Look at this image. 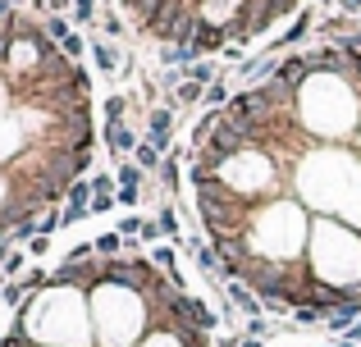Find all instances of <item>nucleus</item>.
I'll use <instances>...</instances> for the list:
<instances>
[{"mask_svg": "<svg viewBox=\"0 0 361 347\" xmlns=\"http://www.w3.org/2000/svg\"><path fill=\"white\" fill-rule=\"evenodd\" d=\"M142 224H147L142 215H123V220H119V238H123V242H133V238L142 233Z\"/></svg>", "mask_w": 361, "mask_h": 347, "instance_id": "obj_18", "label": "nucleus"}, {"mask_svg": "<svg viewBox=\"0 0 361 347\" xmlns=\"http://www.w3.org/2000/svg\"><path fill=\"white\" fill-rule=\"evenodd\" d=\"M348 343H361V320L353 324V329H348Z\"/></svg>", "mask_w": 361, "mask_h": 347, "instance_id": "obj_23", "label": "nucleus"}, {"mask_svg": "<svg viewBox=\"0 0 361 347\" xmlns=\"http://www.w3.org/2000/svg\"><path fill=\"white\" fill-rule=\"evenodd\" d=\"M274 78H279L283 87H293V92H298L302 82L311 78V69H307V55H283V60L274 64Z\"/></svg>", "mask_w": 361, "mask_h": 347, "instance_id": "obj_3", "label": "nucleus"}, {"mask_svg": "<svg viewBox=\"0 0 361 347\" xmlns=\"http://www.w3.org/2000/svg\"><path fill=\"white\" fill-rule=\"evenodd\" d=\"M87 51H92V69L97 73H115L119 69V51L110 42H87Z\"/></svg>", "mask_w": 361, "mask_h": 347, "instance_id": "obj_8", "label": "nucleus"}, {"mask_svg": "<svg viewBox=\"0 0 361 347\" xmlns=\"http://www.w3.org/2000/svg\"><path fill=\"white\" fill-rule=\"evenodd\" d=\"M357 297H361V284H357Z\"/></svg>", "mask_w": 361, "mask_h": 347, "instance_id": "obj_26", "label": "nucleus"}, {"mask_svg": "<svg viewBox=\"0 0 361 347\" xmlns=\"http://www.w3.org/2000/svg\"><path fill=\"white\" fill-rule=\"evenodd\" d=\"M27 260H32V256H27V251H14V256H9L5 265H0V275H5L9 284H14V275H23V265H27Z\"/></svg>", "mask_w": 361, "mask_h": 347, "instance_id": "obj_17", "label": "nucleus"}, {"mask_svg": "<svg viewBox=\"0 0 361 347\" xmlns=\"http://www.w3.org/2000/svg\"><path fill=\"white\" fill-rule=\"evenodd\" d=\"M97 27H101V32H110V37H119V32H123V23L115 18V9H106V14L97 18Z\"/></svg>", "mask_w": 361, "mask_h": 347, "instance_id": "obj_19", "label": "nucleus"}, {"mask_svg": "<svg viewBox=\"0 0 361 347\" xmlns=\"http://www.w3.org/2000/svg\"><path fill=\"white\" fill-rule=\"evenodd\" d=\"M206 96V87L202 82H192V78H183V87L174 92V96H169V106H197V101Z\"/></svg>", "mask_w": 361, "mask_h": 347, "instance_id": "obj_10", "label": "nucleus"}, {"mask_svg": "<svg viewBox=\"0 0 361 347\" xmlns=\"http://www.w3.org/2000/svg\"><path fill=\"white\" fill-rule=\"evenodd\" d=\"M137 201H142V187H119V206L137 210Z\"/></svg>", "mask_w": 361, "mask_h": 347, "instance_id": "obj_22", "label": "nucleus"}, {"mask_svg": "<svg viewBox=\"0 0 361 347\" xmlns=\"http://www.w3.org/2000/svg\"><path fill=\"white\" fill-rule=\"evenodd\" d=\"M156 174H160V183H165V201H174V196H178V156L169 151L165 165H160Z\"/></svg>", "mask_w": 361, "mask_h": 347, "instance_id": "obj_9", "label": "nucleus"}, {"mask_svg": "<svg viewBox=\"0 0 361 347\" xmlns=\"http://www.w3.org/2000/svg\"><path fill=\"white\" fill-rule=\"evenodd\" d=\"M229 101H233V96H229V87H224V82H220V78H215V82H211V87H206V96H202V106H206V110H224V106H229Z\"/></svg>", "mask_w": 361, "mask_h": 347, "instance_id": "obj_13", "label": "nucleus"}, {"mask_svg": "<svg viewBox=\"0 0 361 347\" xmlns=\"http://www.w3.org/2000/svg\"><path fill=\"white\" fill-rule=\"evenodd\" d=\"M133 165H137L142 174H156L160 165H165V151H160L156 142H147V137H142V142L133 146Z\"/></svg>", "mask_w": 361, "mask_h": 347, "instance_id": "obj_5", "label": "nucleus"}, {"mask_svg": "<svg viewBox=\"0 0 361 347\" xmlns=\"http://www.w3.org/2000/svg\"><path fill=\"white\" fill-rule=\"evenodd\" d=\"M92 247H97V256H110V260H119V251L128 247V242H123L119 233H101V238L92 242Z\"/></svg>", "mask_w": 361, "mask_h": 347, "instance_id": "obj_12", "label": "nucleus"}, {"mask_svg": "<svg viewBox=\"0 0 361 347\" xmlns=\"http://www.w3.org/2000/svg\"><path fill=\"white\" fill-rule=\"evenodd\" d=\"M311 23H316V14H311V9H302V14H298V23H293V27H288V32H283V37H279V42H270V55H279V51H288V46H293V42H302V37H307V32H311Z\"/></svg>", "mask_w": 361, "mask_h": 347, "instance_id": "obj_6", "label": "nucleus"}, {"mask_svg": "<svg viewBox=\"0 0 361 347\" xmlns=\"http://www.w3.org/2000/svg\"><path fill=\"white\" fill-rule=\"evenodd\" d=\"M325 347H338V343H325Z\"/></svg>", "mask_w": 361, "mask_h": 347, "instance_id": "obj_25", "label": "nucleus"}, {"mask_svg": "<svg viewBox=\"0 0 361 347\" xmlns=\"http://www.w3.org/2000/svg\"><path fill=\"white\" fill-rule=\"evenodd\" d=\"M265 334H270V320H265V315L247 320V339H265Z\"/></svg>", "mask_w": 361, "mask_h": 347, "instance_id": "obj_20", "label": "nucleus"}, {"mask_svg": "<svg viewBox=\"0 0 361 347\" xmlns=\"http://www.w3.org/2000/svg\"><path fill=\"white\" fill-rule=\"evenodd\" d=\"M42 32H46V37H51V42H55V46H60V42H64V37H69V32H73V27H69V23H64V18H60V14H46V18H42Z\"/></svg>", "mask_w": 361, "mask_h": 347, "instance_id": "obj_14", "label": "nucleus"}, {"mask_svg": "<svg viewBox=\"0 0 361 347\" xmlns=\"http://www.w3.org/2000/svg\"><path fill=\"white\" fill-rule=\"evenodd\" d=\"M73 23H82V27L97 23V0H73Z\"/></svg>", "mask_w": 361, "mask_h": 347, "instance_id": "obj_16", "label": "nucleus"}, {"mask_svg": "<svg viewBox=\"0 0 361 347\" xmlns=\"http://www.w3.org/2000/svg\"><path fill=\"white\" fill-rule=\"evenodd\" d=\"M156 224H160V233H165L169 242L178 238V229H183V224H178V210H174V201H165L160 206V215H156Z\"/></svg>", "mask_w": 361, "mask_h": 347, "instance_id": "obj_11", "label": "nucleus"}, {"mask_svg": "<svg viewBox=\"0 0 361 347\" xmlns=\"http://www.w3.org/2000/svg\"><path fill=\"white\" fill-rule=\"evenodd\" d=\"M46 251H51V238H42V233H37V238L27 242V256H32V260H42Z\"/></svg>", "mask_w": 361, "mask_h": 347, "instance_id": "obj_21", "label": "nucleus"}, {"mask_svg": "<svg viewBox=\"0 0 361 347\" xmlns=\"http://www.w3.org/2000/svg\"><path fill=\"white\" fill-rule=\"evenodd\" d=\"M229 297H233V306L247 315V320H256V315H265V306H261V297L252 293L247 284H229Z\"/></svg>", "mask_w": 361, "mask_h": 347, "instance_id": "obj_7", "label": "nucleus"}, {"mask_svg": "<svg viewBox=\"0 0 361 347\" xmlns=\"http://www.w3.org/2000/svg\"><path fill=\"white\" fill-rule=\"evenodd\" d=\"M142 178H147V174H142L133 160H119V165H115V183H119V187H137Z\"/></svg>", "mask_w": 361, "mask_h": 347, "instance_id": "obj_15", "label": "nucleus"}, {"mask_svg": "<svg viewBox=\"0 0 361 347\" xmlns=\"http://www.w3.org/2000/svg\"><path fill=\"white\" fill-rule=\"evenodd\" d=\"M238 347H265L261 339H238Z\"/></svg>", "mask_w": 361, "mask_h": 347, "instance_id": "obj_24", "label": "nucleus"}, {"mask_svg": "<svg viewBox=\"0 0 361 347\" xmlns=\"http://www.w3.org/2000/svg\"><path fill=\"white\" fill-rule=\"evenodd\" d=\"M101 137H106V146H110V156H115V160H119L123 151H133V146L142 142V137L133 133L128 124H106V133H101Z\"/></svg>", "mask_w": 361, "mask_h": 347, "instance_id": "obj_4", "label": "nucleus"}, {"mask_svg": "<svg viewBox=\"0 0 361 347\" xmlns=\"http://www.w3.org/2000/svg\"><path fill=\"white\" fill-rule=\"evenodd\" d=\"M92 215V178H78V183L64 192V206H60V220L64 224H78Z\"/></svg>", "mask_w": 361, "mask_h": 347, "instance_id": "obj_1", "label": "nucleus"}, {"mask_svg": "<svg viewBox=\"0 0 361 347\" xmlns=\"http://www.w3.org/2000/svg\"><path fill=\"white\" fill-rule=\"evenodd\" d=\"M169 128H174V106H151L147 115V142H156L160 151H169Z\"/></svg>", "mask_w": 361, "mask_h": 347, "instance_id": "obj_2", "label": "nucleus"}]
</instances>
